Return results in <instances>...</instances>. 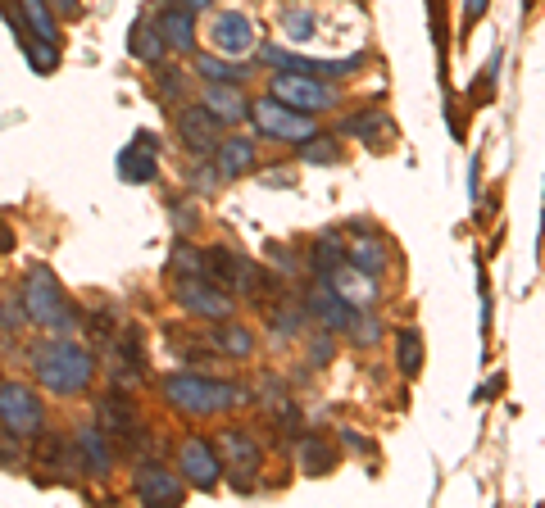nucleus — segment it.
Listing matches in <instances>:
<instances>
[{
    "mask_svg": "<svg viewBox=\"0 0 545 508\" xmlns=\"http://www.w3.org/2000/svg\"><path fill=\"white\" fill-rule=\"evenodd\" d=\"M164 395H169V404L178 413H187V418H214V413L237 409V404L250 400L246 386L200 377V372H173V377H164Z\"/></svg>",
    "mask_w": 545,
    "mask_h": 508,
    "instance_id": "1",
    "label": "nucleus"
},
{
    "mask_svg": "<svg viewBox=\"0 0 545 508\" xmlns=\"http://www.w3.org/2000/svg\"><path fill=\"white\" fill-rule=\"evenodd\" d=\"M32 368H37V381L50 395H82L91 386V377H96V359L73 341L37 345L32 350Z\"/></svg>",
    "mask_w": 545,
    "mask_h": 508,
    "instance_id": "2",
    "label": "nucleus"
},
{
    "mask_svg": "<svg viewBox=\"0 0 545 508\" xmlns=\"http://www.w3.org/2000/svg\"><path fill=\"white\" fill-rule=\"evenodd\" d=\"M23 309H28V323L46 327V332H73L78 327V309L64 300V291L50 268H32L28 273V282H23Z\"/></svg>",
    "mask_w": 545,
    "mask_h": 508,
    "instance_id": "3",
    "label": "nucleus"
},
{
    "mask_svg": "<svg viewBox=\"0 0 545 508\" xmlns=\"http://www.w3.org/2000/svg\"><path fill=\"white\" fill-rule=\"evenodd\" d=\"M268 96L300 109V114H327V109H337L341 91L327 78H314V73H278L273 87H268Z\"/></svg>",
    "mask_w": 545,
    "mask_h": 508,
    "instance_id": "4",
    "label": "nucleus"
},
{
    "mask_svg": "<svg viewBox=\"0 0 545 508\" xmlns=\"http://www.w3.org/2000/svg\"><path fill=\"white\" fill-rule=\"evenodd\" d=\"M205 264H209V282H218L223 291L232 286V291L250 295V300H259V295H264V286L278 282V277L268 282V277L259 273L255 264H250L246 254H237L232 245H209V250H205Z\"/></svg>",
    "mask_w": 545,
    "mask_h": 508,
    "instance_id": "5",
    "label": "nucleus"
},
{
    "mask_svg": "<svg viewBox=\"0 0 545 508\" xmlns=\"http://www.w3.org/2000/svg\"><path fill=\"white\" fill-rule=\"evenodd\" d=\"M250 123L273 141H309L318 132L314 114H300V109L282 105V100H250Z\"/></svg>",
    "mask_w": 545,
    "mask_h": 508,
    "instance_id": "6",
    "label": "nucleus"
},
{
    "mask_svg": "<svg viewBox=\"0 0 545 508\" xmlns=\"http://www.w3.org/2000/svg\"><path fill=\"white\" fill-rule=\"evenodd\" d=\"M0 422L19 440H32L46 431V409H41V400L28 386H14L10 381V386H0Z\"/></svg>",
    "mask_w": 545,
    "mask_h": 508,
    "instance_id": "7",
    "label": "nucleus"
},
{
    "mask_svg": "<svg viewBox=\"0 0 545 508\" xmlns=\"http://www.w3.org/2000/svg\"><path fill=\"white\" fill-rule=\"evenodd\" d=\"M300 300H305L309 318H314V323H323L327 332H350V323L359 318V304H350L346 295L337 291V286L327 282V277H318V282L309 286Z\"/></svg>",
    "mask_w": 545,
    "mask_h": 508,
    "instance_id": "8",
    "label": "nucleus"
},
{
    "mask_svg": "<svg viewBox=\"0 0 545 508\" xmlns=\"http://www.w3.org/2000/svg\"><path fill=\"white\" fill-rule=\"evenodd\" d=\"M218 454L228 459L232 468V486L237 490H255V472L264 463V450H259V440L250 436L246 427H228L218 436Z\"/></svg>",
    "mask_w": 545,
    "mask_h": 508,
    "instance_id": "9",
    "label": "nucleus"
},
{
    "mask_svg": "<svg viewBox=\"0 0 545 508\" xmlns=\"http://www.w3.org/2000/svg\"><path fill=\"white\" fill-rule=\"evenodd\" d=\"M178 304L187 313H196V318H205V323L232 318V295L218 282H209V277H178Z\"/></svg>",
    "mask_w": 545,
    "mask_h": 508,
    "instance_id": "10",
    "label": "nucleus"
},
{
    "mask_svg": "<svg viewBox=\"0 0 545 508\" xmlns=\"http://www.w3.org/2000/svg\"><path fill=\"white\" fill-rule=\"evenodd\" d=\"M264 59L282 73H314V78H350L355 69H364L368 55H350V59H300L282 46H264Z\"/></svg>",
    "mask_w": 545,
    "mask_h": 508,
    "instance_id": "11",
    "label": "nucleus"
},
{
    "mask_svg": "<svg viewBox=\"0 0 545 508\" xmlns=\"http://www.w3.org/2000/svg\"><path fill=\"white\" fill-rule=\"evenodd\" d=\"M178 468H182V481H191V486H200V490H214L218 477H223L218 450L209 445V440H200V436H187V440H182Z\"/></svg>",
    "mask_w": 545,
    "mask_h": 508,
    "instance_id": "12",
    "label": "nucleus"
},
{
    "mask_svg": "<svg viewBox=\"0 0 545 508\" xmlns=\"http://www.w3.org/2000/svg\"><path fill=\"white\" fill-rule=\"evenodd\" d=\"M132 490H137L141 504H182V477L159 463H141L137 477H132Z\"/></svg>",
    "mask_w": 545,
    "mask_h": 508,
    "instance_id": "13",
    "label": "nucleus"
},
{
    "mask_svg": "<svg viewBox=\"0 0 545 508\" xmlns=\"http://www.w3.org/2000/svg\"><path fill=\"white\" fill-rule=\"evenodd\" d=\"M218 127H223V123H218V118L209 114L205 105H187V109L178 114V137L187 141V150H196L200 159L214 155V146H218Z\"/></svg>",
    "mask_w": 545,
    "mask_h": 508,
    "instance_id": "14",
    "label": "nucleus"
},
{
    "mask_svg": "<svg viewBox=\"0 0 545 508\" xmlns=\"http://www.w3.org/2000/svg\"><path fill=\"white\" fill-rule=\"evenodd\" d=\"M200 105H205L218 123H241V118H250V100L237 82H205Z\"/></svg>",
    "mask_w": 545,
    "mask_h": 508,
    "instance_id": "15",
    "label": "nucleus"
},
{
    "mask_svg": "<svg viewBox=\"0 0 545 508\" xmlns=\"http://www.w3.org/2000/svg\"><path fill=\"white\" fill-rule=\"evenodd\" d=\"M264 318H268V336H273V341H291V336L305 332L309 309H305V300H296V295H273Z\"/></svg>",
    "mask_w": 545,
    "mask_h": 508,
    "instance_id": "16",
    "label": "nucleus"
},
{
    "mask_svg": "<svg viewBox=\"0 0 545 508\" xmlns=\"http://www.w3.org/2000/svg\"><path fill=\"white\" fill-rule=\"evenodd\" d=\"M209 32H214V46L223 50V55H246V50H255V23L237 10H223Z\"/></svg>",
    "mask_w": 545,
    "mask_h": 508,
    "instance_id": "17",
    "label": "nucleus"
},
{
    "mask_svg": "<svg viewBox=\"0 0 545 508\" xmlns=\"http://www.w3.org/2000/svg\"><path fill=\"white\" fill-rule=\"evenodd\" d=\"M155 137L150 132H137V141H132L128 150L119 155V173H123V182H155L159 177V159H155Z\"/></svg>",
    "mask_w": 545,
    "mask_h": 508,
    "instance_id": "18",
    "label": "nucleus"
},
{
    "mask_svg": "<svg viewBox=\"0 0 545 508\" xmlns=\"http://www.w3.org/2000/svg\"><path fill=\"white\" fill-rule=\"evenodd\" d=\"M159 37H164V46L178 50V55H191L196 50V14L182 10V5H169V10H159Z\"/></svg>",
    "mask_w": 545,
    "mask_h": 508,
    "instance_id": "19",
    "label": "nucleus"
},
{
    "mask_svg": "<svg viewBox=\"0 0 545 508\" xmlns=\"http://www.w3.org/2000/svg\"><path fill=\"white\" fill-rule=\"evenodd\" d=\"M346 264L364 277H382L387 273V245L377 232H355V241L346 245Z\"/></svg>",
    "mask_w": 545,
    "mask_h": 508,
    "instance_id": "20",
    "label": "nucleus"
},
{
    "mask_svg": "<svg viewBox=\"0 0 545 508\" xmlns=\"http://www.w3.org/2000/svg\"><path fill=\"white\" fill-rule=\"evenodd\" d=\"M73 450H78L82 468L96 472V477H109V472H114V450H109V440H105V431L100 427H78Z\"/></svg>",
    "mask_w": 545,
    "mask_h": 508,
    "instance_id": "21",
    "label": "nucleus"
},
{
    "mask_svg": "<svg viewBox=\"0 0 545 508\" xmlns=\"http://www.w3.org/2000/svg\"><path fill=\"white\" fill-rule=\"evenodd\" d=\"M96 427L105 431V436H119V440H128L132 436V400L123 391H109V395H100V404H96Z\"/></svg>",
    "mask_w": 545,
    "mask_h": 508,
    "instance_id": "22",
    "label": "nucleus"
},
{
    "mask_svg": "<svg viewBox=\"0 0 545 508\" xmlns=\"http://www.w3.org/2000/svg\"><path fill=\"white\" fill-rule=\"evenodd\" d=\"M214 168L218 177H241L255 168V141L250 137H228L214 146Z\"/></svg>",
    "mask_w": 545,
    "mask_h": 508,
    "instance_id": "23",
    "label": "nucleus"
},
{
    "mask_svg": "<svg viewBox=\"0 0 545 508\" xmlns=\"http://www.w3.org/2000/svg\"><path fill=\"white\" fill-rule=\"evenodd\" d=\"M341 264H346V236H341L337 227H327V232L309 245V268H314V277H332Z\"/></svg>",
    "mask_w": 545,
    "mask_h": 508,
    "instance_id": "24",
    "label": "nucleus"
},
{
    "mask_svg": "<svg viewBox=\"0 0 545 508\" xmlns=\"http://www.w3.org/2000/svg\"><path fill=\"white\" fill-rule=\"evenodd\" d=\"M300 468L314 472V477L332 472L337 468V445H332L323 431H305V436H300Z\"/></svg>",
    "mask_w": 545,
    "mask_h": 508,
    "instance_id": "25",
    "label": "nucleus"
},
{
    "mask_svg": "<svg viewBox=\"0 0 545 508\" xmlns=\"http://www.w3.org/2000/svg\"><path fill=\"white\" fill-rule=\"evenodd\" d=\"M214 345L228 354V359H250V354H255V332H250L246 323H228V318H223L214 332Z\"/></svg>",
    "mask_w": 545,
    "mask_h": 508,
    "instance_id": "26",
    "label": "nucleus"
},
{
    "mask_svg": "<svg viewBox=\"0 0 545 508\" xmlns=\"http://www.w3.org/2000/svg\"><path fill=\"white\" fill-rule=\"evenodd\" d=\"M396 368L400 377H418L423 372V336L414 327H400L396 332Z\"/></svg>",
    "mask_w": 545,
    "mask_h": 508,
    "instance_id": "27",
    "label": "nucleus"
},
{
    "mask_svg": "<svg viewBox=\"0 0 545 508\" xmlns=\"http://www.w3.org/2000/svg\"><path fill=\"white\" fill-rule=\"evenodd\" d=\"M327 282L337 286V291H341V295H346V300H350V304H373V300H377V286H368V282H373V277L355 273V268H346V264H341V268H337V273L327 277Z\"/></svg>",
    "mask_w": 545,
    "mask_h": 508,
    "instance_id": "28",
    "label": "nucleus"
},
{
    "mask_svg": "<svg viewBox=\"0 0 545 508\" xmlns=\"http://www.w3.org/2000/svg\"><path fill=\"white\" fill-rule=\"evenodd\" d=\"M19 46L28 50V64L37 73H55V64H60V46H55V41H46V37H37V32L23 28L19 32Z\"/></svg>",
    "mask_w": 545,
    "mask_h": 508,
    "instance_id": "29",
    "label": "nucleus"
},
{
    "mask_svg": "<svg viewBox=\"0 0 545 508\" xmlns=\"http://www.w3.org/2000/svg\"><path fill=\"white\" fill-rule=\"evenodd\" d=\"M196 73L205 82H237V87L255 78V69H246V64H223V59H214V55H200L196 59Z\"/></svg>",
    "mask_w": 545,
    "mask_h": 508,
    "instance_id": "30",
    "label": "nucleus"
},
{
    "mask_svg": "<svg viewBox=\"0 0 545 508\" xmlns=\"http://www.w3.org/2000/svg\"><path fill=\"white\" fill-rule=\"evenodd\" d=\"M377 132H391V118L382 109H359L341 123V137H377Z\"/></svg>",
    "mask_w": 545,
    "mask_h": 508,
    "instance_id": "31",
    "label": "nucleus"
},
{
    "mask_svg": "<svg viewBox=\"0 0 545 508\" xmlns=\"http://www.w3.org/2000/svg\"><path fill=\"white\" fill-rule=\"evenodd\" d=\"M128 50L137 59H146V64H155V59H164V37H159V28H146V23H137V28L128 32Z\"/></svg>",
    "mask_w": 545,
    "mask_h": 508,
    "instance_id": "32",
    "label": "nucleus"
},
{
    "mask_svg": "<svg viewBox=\"0 0 545 508\" xmlns=\"http://www.w3.org/2000/svg\"><path fill=\"white\" fill-rule=\"evenodd\" d=\"M169 273H178V277H209V264H205V254H200V250L178 245L173 259H169Z\"/></svg>",
    "mask_w": 545,
    "mask_h": 508,
    "instance_id": "33",
    "label": "nucleus"
},
{
    "mask_svg": "<svg viewBox=\"0 0 545 508\" xmlns=\"http://www.w3.org/2000/svg\"><path fill=\"white\" fill-rule=\"evenodd\" d=\"M23 19H28V32H37V37H46V41L60 37V32H55V19H50L46 0H23Z\"/></svg>",
    "mask_w": 545,
    "mask_h": 508,
    "instance_id": "34",
    "label": "nucleus"
},
{
    "mask_svg": "<svg viewBox=\"0 0 545 508\" xmlns=\"http://www.w3.org/2000/svg\"><path fill=\"white\" fill-rule=\"evenodd\" d=\"M300 159H305V164H337V159H341V146H337L332 137H323V132H314V137L300 146Z\"/></svg>",
    "mask_w": 545,
    "mask_h": 508,
    "instance_id": "35",
    "label": "nucleus"
},
{
    "mask_svg": "<svg viewBox=\"0 0 545 508\" xmlns=\"http://www.w3.org/2000/svg\"><path fill=\"white\" fill-rule=\"evenodd\" d=\"M350 341H355V345H364V350H373V345L377 341H382V323H377V318H373V313H364V309H359V318H355V323H350Z\"/></svg>",
    "mask_w": 545,
    "mask_h": 508,
    "instance_id": "36",
    "label": "nucleus"
},
{
    "mask_svg": "<svg viewBox=\"0 0 545 508\" xmlns=\"http://www.w3.org/2000/svg\"><path fill=\"white\" fill-rule=\"evenodd\" d=\"M309 359H314V368H327V363L337 359V332H309Z\"/></svg>",
    "mask_w": 545,
    "mask_h": 508,
    "instance_id": "37",
    "label": "nucleus"
},
{
    "mask_svg": "<svg viewBox=\"0 0 545 508\" xmlns=\"http://www.w3.org/2000/svg\"><path fill=\"white\" fill-rule=\"evenodd\" d=\"M282 32H287V41H309V32H314V14L309 10H287L282 14Z\"/></svg>",
    "mask_w": 545,
    "mask_h": 508,
    "instance_id": "38",
    "label": "nucleus"
},
{
    "mask_svg": "<svg viewBox=\"0 0 545 508\" xmlns=\"http://www.w3.org/2000/svg\"><path fill=\"white\" fill-rule=\"evenodd\" d=\"M23 323H28L23 300H19V295H5V304H0V327H5V332H19Z\"/></svg>",
    "mask_w": 545,
    "mask_h": 508,
    "instance_id": "39",
    "label": "nucleus"
},
{
    "mask_svg": "<svg viewBox=\"0 0 545 508\" xmlns=\"http://www.w3.org/2000/svg\"><path fill=\"white\" fill-rule=\"evenodd\" d=\"M159 91H164L169 100H182V96H187V78H182L178 69H164V73H159Z\"/></svg>",
    "mask_w": 545,
    "mask_h": 508,
    "instance_id": "40",
    "label": "nucleus"
},
{
    "mask_svg": "<svg viewBox=\"0 0 545 508\" xmlns=\"http://www.w3.org/2000/svg\"><path fill=\"white\" fill-rule=\"evenodd\" d=\"M191 186H196V191H214L218 186V168H209V164H200V168H191Z\"/></svg>",
    "mask_w": 545,
    "mask_h": 508,
    "instance_id": "41",
    "label": "nucleus"
},
{
    "mask_svg": "<svg viewBox=\"0 0 545 508\" xmlns=\"http://www.w3.org/2000/svg\"><path fill=\"white\" fill-rule=\"evenodd\" d=\"M19 436H14V431H5V436H0V463H19Z\"/></svg>",
    "mask_w": 545,
    "mask_h": 508,
    "instance_id": "42",
    "label": "nucleus"
},
{
    "mask_svg": "<svg viewBox=\"0 0 545 508\" xmlns=\"http://www.w3.org/2000/svg\"><path fill=\"white\" fill-rule=\"evenodd\" d=\"M486 5H491V0H464V28H473V23L482 19Z\"/></svg>",
    "mask_w": 545,
    "mask_h": 508,
    "instance_id": "43",
    "label": "nucleus"
},
{
    "mask_svg": "<svg viewBox=\"0 0 545 508\" xmlns=\"http://www.w3.org/2000/svg\"><path fill=\"white\" fill-rule=\"evenodd\" d=\"M268 250H273V259H278V268H287V273H296V268H300V264H296V254H291L287 245H268Z\"/></svg>",
    "mask_w": 545,
    "mask_h": 508,
    "instance_id": "44",
    "label": "nucleus"
},
{
    "mask_svg": "<svg viewBox=\"0 0 545 508\" xmlns=\"http://www.w3.org/2000/svg\"><path fill=\"white\" fill-rule=\"evenodd\" d=\"M264 186H291V168H268Z\"/></svg>",
    "mask_w": 545,
    "mask_h": 508,
    "instance_id": "45",
    "label": "nucleus"
},
{
    "mask_svg": "<svg viewBox=\"0 0 545 508\" xmlns=\"http://www.w3.org/2000/svg\"><path fill=\"white\" fill-rule=\"evenodd\" d=\"M173 223H178V232H191V227H196V214H191L187 205H178V218H173Z\"/></svg>",
    "mask_w": 545,
    "mask_h": 508,
    "instance_id": "46",
    "label": "nucleus"
},
{
    "mask_svg": "<svg viewBox=\"0 0 545 508\" xmlns=\"http://www.w3.org/2000/svg\"><path fill=\"white\" fill-rule=\"evenodd\" d=\"M341 440H346L350 450H359V454H368V440H359V436H355V431H341Z\"/></svg>",
    "mask_w": 545,
    "mask_h": 508,
    "instance_id": "47",
    "label": "nucleus"
},
{
    "mask_svg": "<svg viewBox=\"0 0 545 508\" xmlns=\"http://www.w3.org/2000/svg\"><path fill=\"white\" fill-rule=\"evenodd\" d=\"M10 250H14V232L0 223V254H10Z\"/></svg>",
    "mask_w": 545,
    "mask_h": 508,
    "instance_id": "48",
    "label": "nucleus"
},
{
    "mask_svg": "<svg viewBox=\"0 0 545 508\" xmlns=\"http://www.w3.org/2000/svg\"><path fill=\"white\" fill-rule=\"evenodd\" d=\"M46 5H60V10H64V14H78V10H82L78 0H46Z\"/></svg>",
    "mask_w": 545,
    "mask_h": 508,
    "instance_id": "49",
    "label": "nucleus"
},
{
    "mask_svg": "<svg viewBox=\"0 0 545 508\" xmlns=\"http://www.w3.org/2000/svg\"><path fill=\"white\" fill-rule=\"evenodd\" d=\"M178 5H182V10H191V14H200V10L209 5V0H178Z\"/></svg>",
    "mask_w": 545,
    "mask_h": 508,
    "instance_id": "50",
    "label": "nucleus"
}]
</instances>
